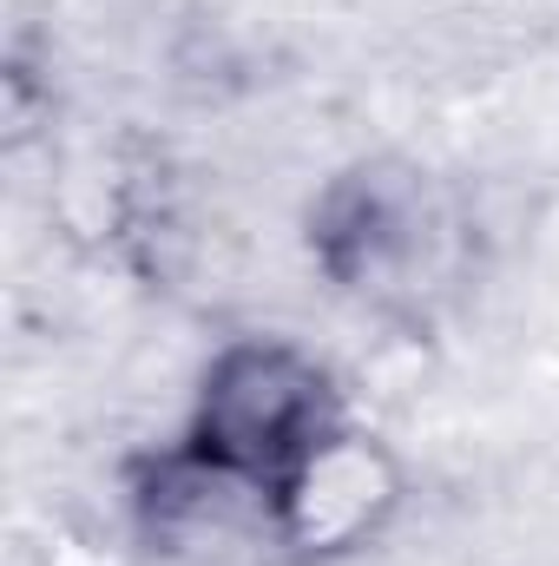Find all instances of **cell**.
Masks as SVG:
<instances>
[{
  "mask_svg": "<svg viewBox=\"0 0 559 566\" xmlns=\"http://www.w3.org/2000/svg\"><path fill=\"white\" fill-rule=\"evenodd\" d=\"M303 258L316 283L395 336H434L481 277V218L454 171L415 151H356L303 198Z\"/></svg>",
  "mask_w": 559,
  "mask_h": 566,
  "instance_id": "6da1fadb",
  "label": "cell"
},
{
  "mask_svg": "<svg viewBox=\"0 0 559 566\" xmlns=\"http://www.w3.org/2000/svg\"><path fill=\"white\" fill-rule=\"evenodd\" d=\"M349 422H356L349 396L309 343L277 336V329H244L204 356L178 434L204 448L211 461L244 468L277 488L303 454H316Z\"/></svg>",
  "mask_w": 559,
  "mask_h": 566,
  "instance_id": "7a4b0ae2",
  "label": "cell"
},
{
  "mask_svg": "<svg viewBox=\"0 0 559 566\" xmlns=\"http://www.w3.org/2000/svg\"><path fill=\"white\" fill-rule=\"evenodd\" d=\"M119 514L151 566H289L271 481L211 461L178 428L126 454Z\"/></svg>",
  "mask_w": 559,
  "mask_h": 566,
  "instance_id": "3957f363",
  "label": "cell"
},
{
  "mask_svg": "<svg viewBox=\"0 0 559 566\" xmlns=\"http://www.w3.org/2000/svg\"><path fill=\"white\" fill-rule=\"evenodd\" d=\"M277 527L289 566H342L369 554L402 501H409V468L376 428L349 422L336 428L316 454H303L277 488Z\"/></svg>",
  "mask_w": 559,
  "mask_h": 566,
  "instance_id": "277c9868",
  "label": "cell"
}]
</instances>
